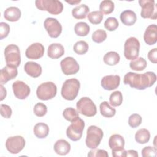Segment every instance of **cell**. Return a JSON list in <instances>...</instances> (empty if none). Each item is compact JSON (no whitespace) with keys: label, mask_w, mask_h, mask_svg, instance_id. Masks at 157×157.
<instances>
[{"label":"cell","mask_w":157,"mask_h":157,"mask_svg":"<svg viewBox=\"0 0 157 157\" xmlns=\"http://www.w3.org/2000/svg\"><path fill=\"white\" fill-rule=\"evenodd\" d=\"M33 111H34V114L36 116L42 117H44L47 113V107L44 104L39 102V103H37L34 105Z\"/></svg>","instance_id":"obj_39"},{"label":"cell","mask_w":157,"mask_h":157,"mask_svg":"<svg viewBox=\"0 0 157 157\" xmlns=\"http://www.w3.org/2000/svg\"><path fill=\"white\" fill-rule=\"evenodd\" d=\"M12 89L15 96L19 99H26L30 94L29 86L24 82L17 80L12 84Z\"/></svg>","instance_id":"obj_14"},{"label":"cell","mask_w":157,"mask_h":157,"mask_svg":"<svg viewBox=\"0 0 157 157\" xmlns=\"http://www.w3.org/2000/svg\"><path fill=\"white\" fill-rule=\"evenodd\" d=\"M0 88H1V101H2L7 95V91L6 90V88H4V87L2 86V84H1L0 85Z\"/></svg>","instance_id":"obj_47"},{"label":"cell","mask_w":157,"mask_h":157,"mask_svg":"<svg viewBox=\"0 0 157 157\" xmlns=\"http://www.w3.org/2000/svg\"><path fill=\"white\" fill-rule=\"evenodd\" d=\"M44 26L49 36L52 38H57L62 32V26L56 18H46L44 21Z\"/></svg>","instance_id":"obj_12"},{"label":"cell","mask_w":157,"mask_h":157,"mask_svg":"<svg viewBox=\"0 0 157 157\" xmlns=\"http://www.w3.org/2000/svg\"><path fill=\"white\" fill-rule=\"evenodd\" d=\"M78 112L88 117H91L96 114L97 109L93 101L88 97H83L80 98L76 104Z\"/></svg>","instance_id":"obj_8"},{"label":"cell","mask_w":157,"mask_h":157,"mask_svg":"<svg viewBox=\"0 0 157 157\" xmlns=\"http://www.w3.org/2000/svg\"><path fill=\"white\" fill-rule=\"evenodd\" d=\"M0 110H1V115L3 117L6 118H10L12 113V110L10 107V106L6 104H1L0 105Z\"/></svg>","instance_id":"obj_43"},{"label":"cell","mask_w":157,"mask_h":157,"mask_svg":"<svg viewBox=\"0 0 157 157\" xmlns=\"http://www.w3.org/2000/svg\"><path fill=\"white\" fill-rule=\"evenodd\" d=\"M64 53V48L61 44L53 43L48 47L47 55L52 59H58Z\"/></svg>","instance_id":"obj_21"},{"label":"cell","mask_w":157,"mask_h":157,"mask_svg":"<svg viewBox=\"0 0 157 157\" xmlns=\"http://www.w3.org/2000/svg\"><path fill=\"white\" fill-rule=\"evenodd\" d=\"M25 146V140L20 136L8 137L6 142V147L12 154H17L20 152Z\"/></svg>","instance_id":"obj_11"},{"label":"cell","mask_w":157,"mask_h":157,"mask_svg":"<svg viewBox=\"0 0 157 157\" xmlns=\"http://www.w3.org/2000/svg\"><path fill=\"white\" fill-rule=\"evenodd\" d=\"M90 30V26L85 22H78L74 26L75 33L81 37L86 36L88 34Z\"/></svg>","instance_id":"obj_31"},{"label":"cell","mask_w":157,"mask_h":157,"mask_svg":"<svg viewBox=\"0 0 157 157\" xmlns=\"http://www.w3.org/2000/svg\"><path fill=\"white\" fill-rule=\"evenodd\" d=\"M156 55H157V48H154L153 49H151V50L149 51L148 53V58L151 63L156 64L157 63Z\"/></svg>","instance_id":"obj_45"},{"label":"cell","mask_w":157,"mask_h":157,"mask_svg":"<svg viewBox=\"0 0 157 157\" xmlns=\"http://www.w3.org/2000/svg\"><path fill=\"white\" fill-rule=\"evenodd\" d=\"M57 92L56 85L52 82L41 83L37 88L36 94L38 99L42 101H47L53 98Z\"/></svg>","instance_id":"obj_6"},{"label":"cell","mask_w":157,"mask_h":157,"mask_svg":"<svg viewBox=\"0 0 157 157\" xmlns=\"http://www.w3.org/2000/svg\"><path fill=\"white\" fill-rule=\"evenodd\" d=\"M139 4L142 8L140 15L142 18L156 19L157 7L154 0H140Z\"/></svg>","instance_id":"obj_10"},{"label":"cell","mask_w":157,"mask_h":157,"mask_svg":"<svg viewBox=\"0 0 157 157\" xmlns=\"http://www.w3.org/2000/svg\"><path fill=\"white\" fill-rule=\"evenodd\" d=\"M5 61L7 66L18 67L21 63L20 51L18 47L15 44L7 45L4 50Z\"/></svg>","instance_id":"obj_4"},{"label":"cell","mask_w":157,"mask_h":157,"mask_svg":"<svg viewBox=\"0 0 157 157\" xmlns=\"http://www.w3.org/2000/svg\"><path fill=\"white\" fill-rule=\"evenodd\" d=\"M10 31L9 25L5 22L0 23V39L2 40L6 37Z\"/></svg>","instance_id":"obj_44"},{"label":"cell","mask_w":157,"mask_h":157,"mask_svg":"<svg viewBox=\"0 0 157 157\" xmlns=\"http://www.w3.org/2000/svg\"><path fill=\"white\" fill-rule=\"evenodd\" d=\"M142 123V117L137 113H133L130 115L128 119L129 125L132 128H136L138 127Z\"/></svg>","instance_id":"obj_40"},{"label":"cell","mask_w":157,"mask_h":157,"mask_svg":"<svg viewBox=\"0 0 157 157\" xmlns=\"http://www.w3.org/2000/svg\"><path fill=\"white\" fill-rule=\"evenodd\" d=\"M63 116L66 120L71 122L74 121L79 118L78 112L72 107L66 108L63 112Z\"/></svg>","instance_id":"obj_33"},{"label":"cell","mask_w":157,"mask_h":157,"mask_svg":"<svg viewBox=\"0 0 157 157\" xmlns=\"http://www.w3.org/2000/svg\"><path fill=\"white\" fill-rule=\"evenodd\" d=\"M88 44L84 40L77 42L73 47L74 51L78 55L85 54L88 50Z\"/></svg>","instance_id":"obj_35"},{"label":"cell","mask_w":157,"mask_h":157,"mask_svg":"<svg viewBox=\"0 0 157 157\" xmlns=\"http://www.w3.org/2000/svg\"><path fill=\"white\" fill-rule=\"evenodd\" d=\"M147 63L146 60L142 57H139L132 60L129 63V67L134 71H142L147 67Z\"/></svg>","instance_id":"obj_30"},{"label":"cell","mask_w":157,"mask_h":157,"mask_svg":"<svg viewBox=\"0 0 157 157\" xmlns=\"http://www.w3.org/2000/svg\"><path fill=\"white\" fill-rule=\"evenodd\" d=\"M90 11L89 7L86 4H80L72 10V15L76 19L85 18Z\"/></svg>","instance_id":"obj_26"},{"label":"cell","mask_w":157,"mask_h":157,"mask_svg":"<svg viewBox=\"0 0 157 157\" xmlns=\"http://www.w3.org/2000/svg\"><path fill=\"white\" fill-rule=\"evenodd\" d=\"M120 18L121 21L126 26L133 25L137 20V17L135 12L131 10H126L120 14Z\"/></svg>","instance_id":"obj_24"},{"label":"cell","mask_w":157,"mask_h":157,"mask_svg":"<svg viewBox=\"0 0 157 157\" xmlns=\"http://www.w3.org/2000/svg\"><path fill=\"white\" fill-rule=\"evenodd\" d=\"M44 47L40 43H33L29 45L25 52L26 56L31 59H37L43 56Z\"/></svg>","instance_id":"obj_15"},{"label":"cell","mask_w":157,"mask_h":157,"mask_svg":"<svg viewBox=\"0 0 157 157\" xmlns=\"http://www.w3.org/2000/svg\"><path fill=\"white\" fill-rule=\"evenodd\" d=\"M124 144L125 142L123 136L117 134L112 135L109 140V146L112 150V154L124 151Z\"/></svg>","instance_id":"obj_16"},{"label":"cell","mask_w":157,"mask_h":157,"mask_svg":"<svg viewBox=\"0 0 157 157\" xmlns=\"http://www.w3.org/2000/svg\"><path fill=\"white\" fill-rule=\"evenodd\" d=\"M150 138V133L149 131L145 128L139 129L135 134L136 141L140 144L147 143Z\"/></svg>","instance_id":"obj_27"},{"label":"cell","mask_w":157,"mask_h":157,"mask_svg":"<svg viewBox=\"0 0 157 157\" xmlns=\"http://www.w3.org/2000/svg\"><path fill=\"white\" fill-rule=\"evenodd\" d=\"M21 10L17 7H9L4 12V17L9 21H18L21 17Z\"/></svg>","instance_id":"obj_23"},{"label":"cell","mask_w":157,"mask_h":157,"mask_svg":"<svg viewBox=\"0 0 157 157\" xmlns=\"http://www.w3.org/2000/svg\"><path fill=\"white\" fill-rule=\"evenodd\" d=\"M85 128V122L80 117L71 124L66 129V135L72 141L80 140L82 136L83 131Z\"/></svg>","instance_id":"obj_9"},{"label":"cell","mask_w":157,"mask_h":157,"mask_svg":"<svg viewBox=\"0 0 157 157\" xmlns=\"http://www.w3.org/2000/svg\"><path fill=\"white\" fill-rule=\"evenodd\" d=\"M120 59V57L119 54L117 52L113 51L107 52L106 54H105L103 58L104 62L109 66L116 65L119 63Z\"/></svg>","instance_id":"obj_28"},{"label":"cell","mask_w":157,"mask_h":157,"mask_svg":"<svg viewBox=\"0 0 157 157\" xmlns=\"http://www.w3.org/2000/svg\"><path fill=\"white\" fill-rule=\"evenodd\" d=\"M99 108L101 114L104 117L110 118L115 115L116 110L112 107L107 101L102 102L100 104Z\"/></svg>","instance_id":"obj_29"},{"label":"cell","mask_w":157,"mask_h":157,"mask_svg":"<svg viewBox=\"0 0 157 157\" xmlns=\"http://www.w3.org/2000/svg\"><path fill=\"white\" fill-rule=\"evenodd\" d=\"M156 80V75L153 72H146L140 74L129 72L124 76L123 83L131 88L142 90L151 87Z\"/></svg>","instance_id":"obj_1"},{"label":"cell","mask_w":157,"mask_h":157,"mask_svg":"<svg viewBox=\"0 0 157 157\" xmlns=\"http://www.w3.org/2000/svg\"><path fill=\"white\" fill-rule=\"evenodd\" d=\"M34 135L39 139L45 138L49 133L48 126L44 123H37L33 129Z\"/></svg>","instance_id":"obj_25"},{"label":"cell","mask_w":157,"mask_h":157,"mask_svg":"<svg viewBox=\"0 0 157 157\" xmlns=\"http://www.w3.org/2000/svg\"><path fill=\"white\" fill-rule=\"evenodd\" d=\"M80 87L78 80L75 78L66 80L61 88V96L67 101H72L77 96Z\"/></svg>","instance_id":"obj_2"},{"label":"cell","mask_w":157,"mask_h":157,"mask_svg":"<svg viewBox=\"0 0 157 157\" xmlns=\"http://www.w3.org/2000/svg\"><path fill=\"white\" fill-rule=\"evenodd\" d=\"M24 69L28 75L33 78L39 77L42 71L41 66L39 64L33 61L26 62L24 66Z\"/></svg>","instance_id":"obj_20"},{"label":"cell","mask_w":157,"mask_h":157,"mask_svg":"<svg viewBox=\"0 0 157 157\" xmlns=\"http://www.w3.org/2000/svg\"><path fill=\"white\" fill-rule=\"evenodd\" d=\"M54 151L59 155H66L71 150L70 144L64 139L58 140L54 144Z\"/></svg>","instance_id":"obj_22"},{"label":"cell","mask_w":157,"mask_h":157,"mask_svg":"<svg viewBox=\"0 0 157 157\" xmlns=\"http://www.w3.org/2000/svg\"><path fill=\"white\" fill-rule=\"evenodd\" d=\"M120 77L118 75H109L104 76L101 80L102 87L108 91L117 88L120 85Z\"/></svg>","instance_id":"obj_17"},{"label":"cell","mask_w":157,"mask_h":157,"mask_svg":"<svg viewBox=\"0 0 157 157\" xmlns=\"http://www.w3.org/2000/svg\"><path fill=\"white\" fill-rule=\"evenodd\" d=\"M110 104L113 107L120 106L123 102L122 93L120 91H115L111 93L109 98Z\"/></svg>","instance_id":"obj_34"},{"label":"cell","mask_w":157,"mask_h":157,"mask_svg":"<svg viewBox=\"0 0 157 157\" xmlns=\"http://www.w3.org/2000/svg\"><path fill=\"white\" fill-rule=\"evenodd\" d=\"M17 74L18 71L17 67L6 66L1 70L0 83L1 84L6 83L9 80L15 78Z\"/></svg>","instance_id":"obj_18"},{"label":"cell","mask_w":157,"mask_h":157,"mask_svg":"<svg viewBox=\"0 0 157 157\" xmlns=\"http://www.w3.org/2000/svg\"><path fill=\"white\" fill-rule=\"evenodd\" d=\"M140 50V42L139 40L134 37L128 38L124 45V55L127 59L134 60L138 58Z\"/></svg>","instance_id":"obj_7"},{"label":"cell","mask_w":157,"mask_h":157,"mask_svg":"<svg viewBox=\"0 0 157 157\" xmlns=\"http://www.w3.org/2000/svg\"><path fill=\"white\" fill-rule=\"evenodd\" d=\"M88 156L90 157H108V153L104 150L101 149H96L93 148L89 151L88 153Z\"/></svg>","instance_id":"obj_41"},{"label":"cell","mask_w":157,"mask_h":157,"mask_svg":"<svg viewBox=\"0 0 157 157\" xmlns=\"http://www.w3.org/2000/svg\"><path fill=\"white\" fill-rule=\"evenodd\" d=\"M107 38V33L103 29H98L92 34V40L96 43H101Z\"/></svg>","instance_id":"obj_37"},{"label":"cell","mask_w":157,"mask_h":157,"mask_svg":"<svg viewBox=\"0 0 157 157\" xmlns=\"http://www.w3.org/2000/svg\"><path fill=\"white\" fill-rule=\"evenodd\" d=\"M145 42L149 45H153L157 41V27L155 24L149 25L144 34Z\"/></svg>","instance_id":"obj_19"},{"label":"cell","mask_w":157,"mask_h":157,"mask_svg":"<svg viewBox=\"0 0 157 157\" xmlns=\"http://www.w3.org/2000/svg\"><path fill=\"white\" fill-rule=\"evenodd\" d=\"M115 5L113 1L110 0L102 1L99 5L100 12L102 14L107 15L111 13L114 10Z\"/></svg>","instance_id":"obj_32"},{"label":"cell","mask_w":157,"mask_h":157,"mask_svg":"<svg viewBox=\"0 0 157 157\" xmlns=\"http://www.w3.org/2000/svg\"><path fill=\"white\" fill-rule=\"evenodd\" d=\"M66 2L71 4V5H75V4H78L81 2L80 0H77V1H72V0H71V1H66Z\"/></svg>","instance_id":"obj_48"},{"label":"cell","mask_w":157,"mask_h":157,"mask_svg":"<svg viewBox=\"0 0 157 157\" xmlns=\"http://www.w3.org/2000/svg\"><path fill=\"white\" fill-rule=\"evenodd\" d=\"M36 7L40 10H46L52 15L61 13L63 10V3L58 0H37Z\"/></svg>","instance_id":"obj_5"},{"label":"cell","mask_w":157,"mask_h":157,"mask_svg":"<svg viewBox=\"0 0 157 157\" xmlns=\"http://www.w3.org/2000/svg\"><path fill=\"white\" fill-rule=\"evenodd\" d=\"M119 23L115 17H109L104 22V27L110 31H115L118 27Z\"/></svg>","instance_id":"obj_38"},{"label":"cell","mask_w":157,"mask_h":157,"mask_svg":"<svg viewBox=\"0 0 157 157\" xmlns=\"http://www.w3.org/2000/svg\"><path fill=\"white\" fill-rule=\"evenodd\" d=\"M142 155L143 157L156 156V148L151 146L144 147L142 150Z\"/></svg>","instance_id":"obj_42"},{"label":"cell","mask_w":157,"mask_h":157,"mask_svg":"<svg viewBox=\"0 0 157 157\" xmlns=\"http://www.w3.org/2000/svg\"><path fill=\"white\" fill-rule=\"evenodd\" d=\"M126 156H131V157H138V153L136 150H126L125 157Z\"/></svg>","instance_id":"obj_46"},{"label":"cell","mask_w":157,"mask_h":157,"mask_svg":"<svg viewBox=\"0 0 157 157\" xmlns=\"http://www.w3.org/2000/svg\"><path fill=\"white\" fill-rule=\"evenodd\" d=\"M103 136V131L100 128L94 125L89 126L85 140L86 146L91 149L96 148L100 144Z\"/></svg>","instance_id":"obj_3"},{"label":"cell","mask_w":157,"mask_h":157,"mask_svg":"<svg viewBox=\"0 0 157 157\" xmlns=\"http://www.w3.org/2000/svg\"><path fill=\"white\" fill-rule=\"evenodd\" d=\"M61 68L64 74L66 75L77 74L80 69L77 61L71 56L66 57L60 63Z\"/></svg>","instance_id":"obj_13"},{"label":"cell","mask_w":157,"mask_h":157,"mask_svg":"<svg viewBox=\"0 0 157 157\" xmlns=\"http://www.w3.org/2000/svg\"><path fill=\"white\" fill-rule=\"evenodd\" d=\"M88 19L93 25H98L101 23L103 19V14L100 11H93L88 13Z\"/></svg>","instance_id":"obj_36"}]
</instances>
